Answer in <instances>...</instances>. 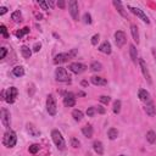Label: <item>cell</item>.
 I'll return each instance as SVG.
<instances>
[{
  "label": "cell",
  "instance_id": "cell-1",
  "mask_svg": "<svg viewBox=\"0 0 156 156\" xmlns=\"http://www.w3.org/2000/svg\"><path fill=\"white\" fill-rule=\"evenodd\" d=\"M17 143V136H16V133L12 130V129H7L4 134V138H2V144L6 146V147H13Z\"/></svg>",
  "mask_w": 156,
  "mask_h": 156
},
{
  "label": "cell",
  "instance_id": "cell-2",
  "mask_svg": "<svg viewBox=\"0 0 156 156\" xmlns=\"http://www.w3.org/2000/svg\"><path fill=\"white\" fill-rule=\"evenodd\" d=\"M51 138H52V141H54V144L56 145V147L58 150H65L66 149V141H65V139H63V136H62V134H61L60 130L52 129Z\"/></svg>",
  "mask_w": 156,
  "mask_h": 156
},
{
  "label": "cell",
  "instance_id": "cell-3",
  "mask_svg": "<svg viewBox=\"0 0 156 156\" xmlns=\"http://www.w3.org/2000/svg\"><path fill=\"white\" fill-rule=\"evenodd\" d=\"M76 54H77V49H72V50L68 51V52H61V54H58V55L55 56L54 63H55V65H58V63L67 62L68 60L73 58V57L76 56Z\"/></svg>",
  "mask_w": 156,
  "mask_h": 156
},
{
  "label": "cell",
  "instance_id": "cell-4",
  "mask_svg": "<svg viewBox=\"0 0 156 156\" xmlns=\"http://www.w3.org/2000/svg\"><path fill=\"white\" fill-rule=\"evenodd\" d=\"M55 78L57 82H63V83H68L71 82V77L68 74V72L66 71V68L63 67H57L55 71Z\"/></svg>",
  "mask_w": 156,
  "mask_h": 156
},
{
  "label": "cell",
  "instance_id": "cell-5",
  "mask_svg": "<svg viewBox=\"0 0 156 156\" xmlns=\"http://www.w3.org/2000/svg\"><path fill=\"white\" fill-rule=\"evenodd\" d=\"M46 111L49 112L50 116H55L57 111V105H56V99L54 98L52 94H49L46 98Z\"/></svg>",
  "mask_w": 156,
  "mask_h": 156
},
{
  "label": "cell",
  "instance_id": "cell-6",
  "mask_svg": "<svg viewBox=\"0 0 156 156\" xmlns=\"http://www.w3.org/2000/svg\"><path fill=\"white\" fill-rule=\"evenodd\" d=\"M17 94H18V91H17V89L15 87L7 88L5 90V101L7 104H13L15 100H16V98H17Z\"/></svg>",
  "mask_w": 156,
  "mask_h": 156
},
{
  "label": "cell",
  "instance_id": "cell-7",
  "mask_svg": "<svg viewBox=\"0 0 156 156\" xmlns=\"http://www.w3.org/2000/svg\"><path fill=\"white\" fill-rule=\"evenodd\" d=\"M68 10H69V13L72 16V18L74 21H78V17H79V9H78V2L76 0H71L68 1Z\"/></svg>",
  "mask_w": 156,
  "mask_h": 156
},
{
  "label": "cell",
  "instance_id": "cell-8",
  "mask_svg": "<svg viewBox=\"0 0 156 156\" xmlns=\"http://www.w3.org/2000/svg\"><path fill=\"white\" fill-rule=\"evenodd\" d=\"M128 9L130 10V12H132V13H134L136 17H139L143 22H145L146 24H149V23H150L149 17L144 13V11H143V10H140V9H138V7H133V6H128Z\"/></svg>",
  "mask_w": 156,
  "mask_h": 156
},
{
  "label": "cell",
  "instance_id": "cell-9",
  "mask_svg": "<svg viewBox=\"0 0 156 156\" xmlns=\"http://www.w3.org/2000/svg\"><path fill=\"white\" fill-rule=\"evenodd\" d=\"M0 117H1V123L4 127L9 128L10 127V123H11V115H10V111L6 110L5 107L1 108L0 111Z\"/></svg>",
  "mask_w": 156,
  "mask_h": 156
},
{
  "label": "cell",
  "instance_id": "cell-10",
  "mask_svg": "<svg viewBox=\"0 0 156 156\" xmlns=\"http://www.w3.org/2000/svg\"><path fill=\"white\" fill-rule=\"evenodd\" d=\"M68 68L74 74H79V73H82V72H84L87 69V66L83 65V63H80V62H72V63H69Z\"/></svg>",
  "mask_w": 156,
  "mask_h": 156
},
{
  "label": "cell",
  "instance_id": "cell-11",
  "mask_svg": "<svg viewBox=\"0 0 156 156\" xmlns=\"http://www.w3.org/2000/svg\"><path fill=\"white\" fill-rule=\"evenodd\" d=\"M115 41H116L117 48H122V46L126 44V41H127V37H126L124 32L117 30V32L115 33Z\"/></svg>",
  "mask_w": 156,
  "mask_h": 156
},
{
  "label": "cell",
  "instance_id": "cell-12",
  "mask_svg": "<svg viewBox=\"0 0 156 156\" xmlns=\"http://www.w3.org/2000/svg\"><path fill=\"white\" fill-rule=\"evenodd\" d=\"M63 94V104L65 106L67 107H72L76 105V98H74V94L69 93V91H66V93H62Z\"/></svg>",
  "mask_w": 156,
  "mask_h": 156
},
{
  "label": "cell",
  "instance_id": "cell-13",
  "mask_svg": "<svg viewBox=\"0 0 156 156\" xmlns=\"http://www.w3.org/2000/svg\"><path fill=\"white\" fill-rule=\"evenodd\" d=\"M139 65H140V69H141V72H143L144 78L146 79V82H147L149 84H151V83H152L151 76H150V72H149V69H147V66H146V63H145V61H144L143 58H139Z\"/></svg>",
  "mask_w": 156,
  "mask_h": 156
},
{
  "label": "cell",
  "instance_id": "cell-14",
  "mask_svg": "<svg viewBox=\"0 0 156 156\" xmlns=\"http://www.w3.org/2000/svg\"><path fill=\"white\" fill-rule=\"evenodd\" d=\"M26 129H27V133H28L30 136H39V135H40V130H39L33 123H27V124H26Z\"/></svg>",
  "mask_w": 156,
  "mask_h": 156
},
{
  "label": "cell",
  "instance_id": "cell-15",
  "mask_svg": "<svg viewBox=\"0 0 156 156\" xmlns=\"http://www.w3.org/2000/svg\"><path fill=\"white\" fill-rule=\"evenodd\" d=\"M90 82L94 84V85H106L107 84V80L100 76H93L90 78Z\"/></svg>",
  "mask_w": 156,
  "mask_h": 156
},
{
  "label": "cell",
  "instance_id": "cell-16",
  "mask_svg": "<svg viewBox=\"0 0 156 156\" xmlns=\"http://www.w3.org/2000/svg\"><path fill=\"white\" fill-rule=\"evenodd\" d=\"M138 96H139V99H140L141 101H144V102H150V101H151L150 94H149V91H146L145 89H140V90L138 91Z\"/></svg>",
  "mask_w": 156,
  "mask_h": 156
},
{
  "label": "cell",
  "instance_id": "cell-17",
  "mask_svg": "<svg viewBox=\"0 0 156 156\" xmlns=\"http://www.w3.org/2000/svg\"><path fill=\"white\" fill-rule=\"evenodd\" d=\"M99 50L102 52V54H106V55H110L111 54V44L107 41V40H105L100 46H99Z\"/></svg>",
  "mask_w": 156,
  "mask_h": 156
},
{
  "label": "cell",
  "instance_id": "cell-18",
  "mask_svg": "<svg viewBox=\"0 0 156 156\" xmlns=\"http://www.w3.org/2000/svg\"><path fill=\"white\" fill-rule=\"evenodd\" d=\"M145 112H146V115L150 116V117H152V116L156 115V107H155V105H154L151 101L145 105Z\"/></svg>",
  "mask_w": 156,
  "mask_h": 156
},
{
  "label": "cell",
  "instance_id": "cell-19",
  "mask_svg": "<svg viewBox=\"0 0 156 156\" xmlns=\"http://www.w3.org/2000/svg\"><path fill=\"white\" fill-rule=\"evenodd\" d=\"M129 55H130L132 61H133L134 63H136V61L139 60V58H138V51H136V48H135L133 44L129 45Z\"/></svg>",
  "mask_w": 156,
  "mask_h": 156
},
{
  "label": "cell",
  "instance_id": "cell-20",
  "mask_svg": "<svg viewBox=\"0 0 156 156\" xmlns=\"http://www.w3.org/2000/svg\"><path fill=\"white\" fill-rule=\"evenodd\" d=\"M93 149H94V151H95L98 155H100V156L104 154V146H102V143L99 141V140L94 141V144H93Z\"/></svg>",
  "mask_w": 156,
  "mask_h": 156
},
{
  "label": "cell",
  "instance_id": "cell-21",
  "mask_svg": "<svg viewBox=\"0 0 156 156\" xmlns=\"http://www.w3.org/2000/svg\"><path fill=\"white\" fill-rule=\"evenodd\" d=\"M113 5H115V7L117 9V11L121 13V16H123V17H127V12L124 11V7H123V5H122V2H121V1L113 0Z\"/></svg>",
  "mask_w": 156,
  "mask_h": 156
},
{
  "label": "cell",
  "instance_id": "cell-22",
  "mask_svg": "<svg viewBox=\"0 0 156 156\" xmlns=\"http://www.w3.org/2000/svg\"><path fill=\"white\" fill-rule=\"evenodd\" d=\"M93 127L90 126V124H87V126H84L83 128H82V133H83V135L84 136H87V138H91L93 136Z\"/></svg>",
  "mask_w": 156,
  "mask_h": 156
},
{
  "label": "cell",
  "instance_id": "cell-23",
  "mask_svg": "<svg viewBox=\"0 0 156 156\" xmlns=\"http://www.w3.org/2000/svg\"><path fill=\"white\" fill-rule=\"evenodd\" d=\"M130 33H132L133 40L138 44V43H139V32H138V27H136L135 24H132V26H130Z\"/></svg>",
  "mask_w": 156,
  "mask_h": 156
},
{
  "label": "cell",
  "instance_id": "cell-24",
  "mask_svg": "<svg viewBox=\"0 0 156 156\" xmlns=\"http://www.w3.org/2000/svg\"><path fill=\"white\" fill-rule=\"evenodd\" d=\"M21 54H22V56H23L24 58H29V57L32 56V50H30L28 46L23 45V46H21Z\"/></svg>",
  "mask_w": 156,
  "mask_h": 156
},
{
  "label": "cell",
  "instance_id": "cell-25",
  "mask_svg": "<svg viewBox=\"0 0 156 156\" xmlns=\"http://www.w3.org/2000/svg\"><path fill=\"white\" fill-rule=\"evenodd\" d=\"M12 74L15 77H22V76H24V68L22 66H16L12 69Z\"/></svg>",
  "mask_w": 156,
  "mask_h": 156
},
{
  "label": "cell",
  "instance_id": "cell-26",
  "mask_svg": "<svg viewBox=\"0 0 156 156\" xmlns=\"http://www.w3.org/2000/svg\"><path fill=\"white\" fill-rule=\"evenodd\" d=\"M90 69H91L93 72H99V71L102 69V65H101L99 61H93V62L90 63Z\"/></svg>",
  "mask_w": 156,
  "mask_h": 156
},
{
  "label": "cell",
  "instance_id": "cell-27",
  "mask_svg": "<svg viewBox=\"0 0 156 156\" xmlns=\"http://www.w3.org/2000/svg\"><path fill=\"white\" fill-rule=\"evenodd\" d=\"M72 117H73V119L74 121H77V122H79V121H82V118H83V112L80 111V110H73L72 111Z\"/></svg>",
  "mask_w": 156,
  "mask_h": 156
},
{
  "label": "cell",
  "instance_id": "cell-28",
  "mask_svg": "<svg viewBox=\"0 0 156 156\" xmlns=\"http://www.w3.org/2000/svg\"><path fill=\"white\" fill-rule=\"evenodd\" d=\"M11 20H13V22H16V23L21 22V21H22V15H21V11H20V10L13 11V12H12V15H11Z\"/></svg>",
  "mask_w": 156,
  "mask_h": 156
},
{
  "label": "cell",
  "instance_id": "cell-29",
  "mask_svg": "<svg viewBox=\"0 0 156 156\" xmlns=\"http://www.w3.org/2000/svg\"><path fill=\"white\" fill-rule=\"evenodd\" d=\"M146 140L150 143V144H154L156 141V133L154 130H149L146 133Z\"/></svg>",
  "mask_w": 156,
  "mask_h": 156
},
{
  "label": "cell",
  "instance_id": "cell-30",
  "mask_svg": "<svg viewBox=\"0 0 156 156\" xmlns=\"http://www.w3.org/2000/svg\"><path fill=\"white\" fill-rule=\"evenodd\" d=\"M107 135H108V138H110L111 140H115V139L118 136V130H117L116 128H110L108 132H107Z\"/></svg>",
  "mask_w": 156,
  "mask_h": 156
},
{
  "label": "cell",
  "instance_id": "cell-31",
  "mask_svg": "<svg viewBox=\"0 0 156 156\" xmlns=\"http://www.w3.org/2000/svg\"><path fill=\"white\" fill-rule=\"evenodd\" d=\"M28 33H29V27H24V28H22V29H20V30L16 32V37L21 39L23 35H26V34H28Z\"/></svg>",
  "mask_w": 156,
  "mask_h": 156
},
{
  "label": "cell",
  "instance_id": "cell-32",
  "mask_svg": "<svg viewBox=\"0 0 156 156\" xmlns=\"http://www.w3.org/2000/svg\"><path fill=\"white\" fill-rule=\"evenodd\" d=\"M121 100H116L115 102H113V113H116V115H118L119 113V111H121Z\"/></svg>",
  "mask_w": 156,
  "mask_h": 156
},
{
  "label": "cell",
  "instance_id": "cell-33",
  "mask_svg": "<svg viewBox=\"0 0 156 156\" xmlns=\"http://www.w3.org/2000/svg\"><path fill=\"white\" fill-rule=\"evenodd\" d=\"M28 151L30 152V154H37L38 151H39V145L38 144H32L30 146H29V149H28Z\"/></svg>",
  "mask_w": 156,
  "mask_h": 156
},
{
  "label": "cell",
  "instance_id": "cell-34",
  "mask_svg": "<svg viewBox=\"0 0 156 156\" xmlns=\"http://www.w3.org/2000/svg\"><path fill=\"white\" fill-rule=\"evenodd\" d=\"M0 33L2 34L4 38H9V32H7V28L5 24H1L0 26Z\"/></svg>",
  "mask_w": 156,
  "mask_h": 156
},
{
  "label": "cell",
  "instance_id": "cell-35",
  "mask_svg": "<svg viewBox=\"0 0 156 156\" xmlns=\"http://www.w3.org/2000/svg\"><path fill=\"white\" fill-rule=\"evenodd\" d=\"M83 21H84V23L90 24V23H91V16H90V13L85 12V13L83 15Z\"/></svg>",
  "mask_w": 156,
  "mask_h": 156
},
{
  "label": "cell",
  "instance_id": "cell-36",
  "mask_svg": "<svg viewBox=\"0 0 156 156\" xmlns=\"http://www.w3.org/2000/svg\"><path fill=\"white\" fill-rule=\"evenodd\" d=\"M99 100H100V102H102V104H105V105H107L108 102H110V96H106V95H101L100 98H99Z\"/></svg>",
  "mask_w": 156,
  "mask_h": 156
},
{
  "label": "cell",
  "instance_id": "cell-37",
  "mask_svg": "<svg viewBox=\"0 0 156 156\" xmlns=\"http://www.w3.org/2000/svg\"><path fill=\"white\" fill-rule=\"evenodd\" d=\"M71 145H72L73 147H79L80 143H79V140H78L77 138H71Z\"/></svg>",
  "mask_w": 156,
  "mask_h": 156
},
{
  "label": "cell",
  "instance_id": "cell-38",
  "mask_svg": "<svg viewBox=\"0 0 156 156\" xmlns=\"http://www.w3.org/2000/svg\"><path fill=\"white\" fill-rule=\"evenodd\" d=\"M38 5H39L43 10H45V11H48V10H49V5H48V2H46V1H38Z\"/></svg>",
  "mask_w": 156,
  "mask_h": 156
},
{
  "label": "cell",
  "instance_id": "cell-39",
  "mask_svg": "<svg viewBox=\"0 0 156 156\" xmlns=\"http://www.w3.org/2000/svg\"><path fill=\"white\" fill-rule=\"evenodd\" d=\"M95 112H96L95 107H89V108L87 110V115H88V117H93V116L95 115Z\"/></svg>",
  "mask_w": 156,
  "mask_h": 156
},
{
  "label": "cell",
  "instance_id": "cell-40",
  "mask_svg": "<svg viewBox=\"0 0 156 156\" xmlns=\"http://www.w3.org/2000/svg\"><path fill=\"white\" fill-rule=\"evenodd\" d=\"M99 38H100L99 34H94V35L91 37V44H93V45H96L98 41H99Z\"/></svg>",
  "mask_w": 156,
  "mask_h": 156
},
{
  "label": "cell",
  "instance_id": "cell-41",
  "mask_svg": "<svg viewBox=\"0 0 156 156\" xmlns=\"http://www.w3.org/2000/svg\"><path fill=\"white\" fill-rule=\"evenodd\" d=\"M6 54H7L6 48H1V49H0V58H5Z\"/></svg>",
  "mask_w": 156,
  "mask_h": 156
},
{
  "label": "cell",
  "instance_id": "cell-42",
  "mask_svg": "<svg viewBox=\"0 0 156 156\" xmlns=\"http://www.w3.org/2000/svg\"><path fill=\"white\" fill-rule=\"evenodd\" d=\"M40 48H41V44H40V43H35L34 46H33V51H34V52H38V51L40 50Z\"/></svg>",
  "mask_w": 156,
  "mask_h": 156
},
{
  "label": "cell",
  "instance_id": "cell-43",
  "mask_svg": "<svg viewBox=\"0 0 156 156\" xmlns=\"http://www.w3.org/2000/svg\"><path fill=\"white\" fill-rule=\"evenodd\" d=\"M95 110H96L98 113H101V115L105 113V108H104L102 106H98V107H95Z\"/></svg>",
  "mask_w": 156,
  "mask_h": 156
},
{
  "label": "cell",
  "instance_id": "cell-44",
  "mask_svg": "<svg viewBox=\"0 0 156 156\" xmlns=\"http://www.w3.org/2000/svg\"><path fill=\"white\" fill-rule=\"evenodd\" d=\"M6 11H7V7H6V6H1V7H0V15L6 13Z\"/></svg>",
  "mask_w": 156,
  "mask_h": 156
},
{
  "label": "cell",
  "instance_id": "cell-45",
  "mask_svg": "<svg viewBox=\"0 0 156 156\" xmlns=\"http://www.w3.org/2000/svg\"><path fill=\"white\" fill-rule=\"evenodd\" d=\"M57 6H58V7H61V9H65V1H62V0L57 1Z\"/></svg>",
  "mask_w": 156,
  "mask_h": 156
},
{
  "label": "cell",
  "instance_id": "cell-46",
  "mask_svg": "<svg viewBox=\"0 0 156 156\" xmlns=\"http://www.w3.org/2000/svg\"><path fill=\"white\" fill-rule=\"evenodd\" d=\"M151 52H152V56H154V58H155V61H156V49H152Z\"/></svg>",
  "mask_w": 156,
  "mask_h": 156
},
{
  "label": "cell",
  "instance_id": "cell-47",
  "mask_svg": "<svg viewBox=\"0 0 156 156\" xmlns=\"http://www.w3.org/2000/svg\"><path fill=\"white\" fill-rule=\"evenodd\" d=\"M87 84H88V83H87V82H85V80H83V82H82V85H83V87H85V85H87Z\"/></svg>",
  "mask_w": 156,
  "mask_h": 156
},
{
  "label": "cell",
  "instance_id": "cell-48",
  "mask_svg": "<svg viewBox=\"0 0 156 156\" xmlns=\"http://www.w3.org/2000/svg\"><path fill=\"white\" fill-rule=\"evenodd\" d=\"M119 156H124V155H119Z\"/></svg>",
  "mask_w": 156,
  "mask_h": 156
}]
</instances>
